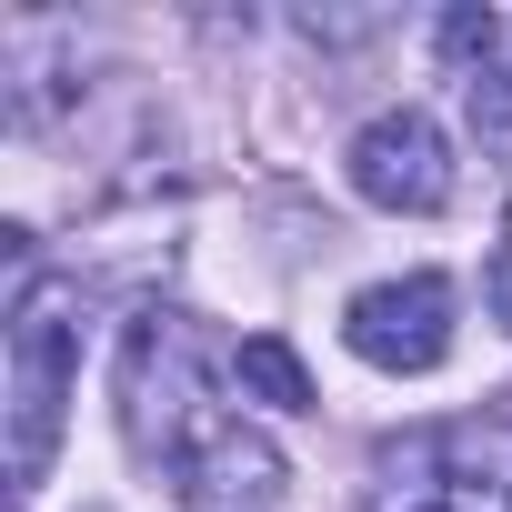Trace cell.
<instances>
[{
	"label": "cell",
	"instance_id": "cell-2",
	"mask_svg": "<svg viewBox=\"0 0 512 512\" xmlns=\"http://www.w3.org/2000/svg\"><path fill=\"white\" fill-rule=\"evenodd\" d=\"M362 512H512V422H422L372 452V502Z\"/></svg>",
	"mask_w": 512,
	"mask_h": 512
},
{
	"label": "cell",
	"instance_id": "cell-10",
	"mask_svg": "<svg viewBox=\"0 0 512 512\" xmlns=\"http://www.w3.org/2000/svg\"><path fill=\"white\" fill-rule=\"evenodd\" d=\"M502 251H512V211H502Z\"/></svg>",
	"mask_w": 512,
	"mask_h": 512
},
{
	"label": "cell",
	"instance_id": "cell-9",
	"mask_svg": "<svg viewBox=\"0 0 512 512\" xmlns=\"http://www.w3.org/2000/svg\"><path fill=\"white\" fill-rule=\"evenodd\" d=\"M482 292H492V312H502V332H512V251H492V272H482Z\"/></svg>",
	"mask_w": 512,
	"mask_h": 512
},
{
	"label": "cell",
	"instance_id": "cell-3",
	"mask_svg": "<svg viewBox=\"0 0 512 512\" xmlns=\"http://www.w3.org/2000/svg\"><path fill=\"white\" fill-rule=\"evenodd\" d=\"M201 332H191V312H141L131 332H121V432H131V452L151 462V452H191L201 442Z\"/></svg>",
	"mask_w": 512,
	"mask_h": 512
},
{
	"label": "cell",
	"instance_id": "cell-5",
	"mask_svg": "<svg viewBox=\"0 0 512 512\" xmlns=\"http://www.w3.org/2000/svg\"><path fill=\"white\" fill-rule=\"evenodd\" d=\"M352 191L372 211H442L452 201V141L432 111H382L352 131Z\"/></svg>",
	"mask_w": 512,
	"mask_h": 512
},
{
	"label": "cell",
	"instance_id": "cell-1",
	"mask_svg": "<svg viewBox=\"0 0 512 512\" xmlns=\"http://www.w3.org/2000/svg\"><path fill=\"white\" fill-rule=\"evenodd\" d=\"M0 372H11V482H51L61 422H71V382H81V292L51 272H21L11 292V332H0Z\"/></svg>",
	"mask_w": 512,
	"mask_h": 512
},
{
	"label": "cell",
	"instance_id": "cell-7",
	"mask_svg": "<svg viewBox=\"0 0 512 512\" xmlns=\"http://www.w3.org/2000/svg\"><path fill=\"white\" fill-rule=\"evenodd\" d=\"M231 382H241L251 402H272V412H312V402H322L312 372H302V352H292L282 332H251V342L231 352Z\"/></svg>",
	"mask_w": 512,
	"mask_h": 512
},
{
	"label": "cell",
	"instance_id": "cell-8",
	"mask_svg": "<svg viewBox=\"0 0 512 512\" xmlns=\"http://www.w3.org/2000/svg\"><path fill=\"white\" fill-rule=\"evenodd\" d=\"M462 91H472V121H482V131H512V21H502L492 61H482V71H472Z\"/></svg>",
	"mask_w": 512,
	"mask_h": 512
},
{
	"label": "cell",
	"instance_id": "cell-4",
	"mask_svg": "<svg viewBox=\"0 0 512 512\" xmlns=\"http://www.w3.org/2000/svg\"><path fill=\"white\" fill-rule=\"evenodd\" d=\"M342 342H352L372 372H432V362L452 352V282H442V272H402V282L352 292Z\"/></svg>",
	"mask_w": 512,
	"mask_h": 512
},
{
	"label": "cell",
	"instance_id": "cell-6",
	"mask_svg": "<svg viewBox=\"0 0 512 512\" xmlns=\"http://www.w3.org/2000/svg\"><path fill=\"white\" fill-rule=\"evenodd\" d=\"M292 502V462L272 432L251 422H201V442L181 452V512H282Z\"/></svg>",
	"mask_w": 512,
	"mask_h": 512
}]
</instances>
